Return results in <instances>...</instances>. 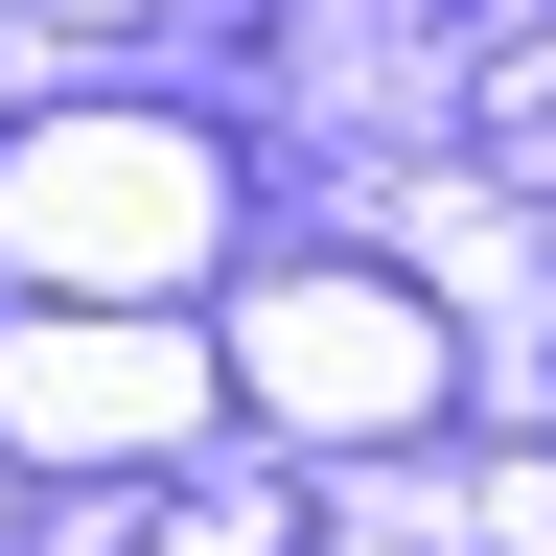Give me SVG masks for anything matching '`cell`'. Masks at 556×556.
Here are the masks:
<instances>
[]
</instances>
